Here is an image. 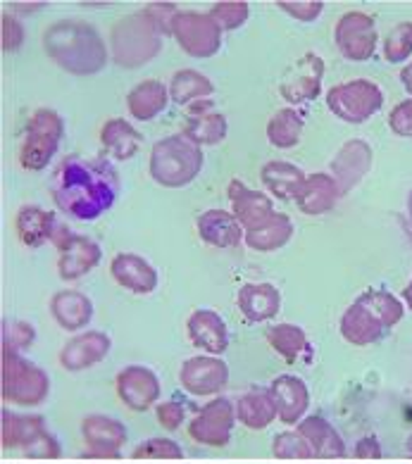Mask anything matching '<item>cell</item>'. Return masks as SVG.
I'll return each mask as SVG.
<instances>
[{
	"instance_id": "d4e9b609",
	"label": "cell",
	"mask_w": 412,
	"mask_h": 464,
	"mask_svg": "<svg viewBox=\"0 0 412 464\" xmlns=\"http://www.w3.org/2000/svg\"><path fill=\"white\" fill-rule=\"evenodd\" d=\"M338 198H341V188H338L337 179L327 172H318L305 179L303 188L296 198V205L303 215L319 217L334 210Z\"/></svg>"
},
{
	"instance_id": "f907efd6",
	"label": "cell",
	"mask_w": 412,
	"mask_h": 464,
	"mask_svg": "<svg viewBox=\"0 0 412 464\" xmlns=\"http://www.w3.org/2000/svg\"><path fill=\"white\" fill-rule=\"evenodd\" d=\"M353 455H356L358 459H381V445L379 440L375 439V436H365V439H360L356 443V450H353Z\"/></svg>"
},
{
	"instance_id": "11a10c76",
	"label": "cell",
	"mask_w": 412,
	"mask_h": 464,
	"mask_svg": "<svg viewBox=\"0 0 412 464\" xmlns=\"http://www.w3.org/2000/svg\"><path fill=\"white\" fill-rule=\"evenodd\" d=\"M406 455L407 458H412V433L407 436V440H406Z\"/></svg>"
},
{
	"instance_id": "ac0fdd59",
	"label": "cell",
	"mask_w": 412,
	"mask_h": 464,
	"mask_svg": "<svg viewBox=\"0 0 412 464\" xmlns=\"http://www.w3.org/2000/svg\"><path fill=\"white\" fill-rule=\"evenodd\" d=\"M113 350V341L103 331H83L70 338L60 350V364L67 372H83L101 364Z\"/></svg>"
},
{
	"instance_id": "9f6ffc18",
	"label": "cell",
	"mask_w": 412,
	"mask_h": 464,
	"mask_svg": "<svg viewBox=\"0 0 412 464\" xmlns=\"http://www.w3.org/2000/svg\"><path fill=\"white\" fill-rule=\"evenodd\" d=\"M407 212H410V219H412V191H410V198H407Z\"/></svg>"
},
{
	"instance_id": "7c38bea8",
	"label": "cell",
	"mask_w": 412,
	"mask_h": 464,
	"mask_svg": "<svg viewBox=\"0 0 412 464\" xmlns=\"http://www.w3.org/2000/svg\"><path fill=\"white\" fill-rule=\"evenodd\" d=\"M236 424V407L227 398H215L191 420L189 436L208 448H224L231 440Z\"/></svg>"
},
{
	"instance_id": "6da1fadb",
	"label": "cell",
	"mask_w": 412,
	"mask_h": 464,
	"mask_svg": "<svg viewBox=\"0 0 412 464\" xmlns=\"http://www.w3.org/2000/svg\"><path fill=\"white\" fill-rule=\"evenodd\" d=\"M120 174L105 158L70 155L53 174L51 196L63 215L93 222L108 212L120 196Z\"/></svg>"
},
{
	"instance_id": "277c9868",
	"label": "cell",
	"mask_w": 412,
	"mask_h": 464,
	"mask_svg": "<svg viewBox=\"0 0 412 464\" xmlns=\"http://www.w3.org/2000/svg\"><path fill=\"white\" fill-rule=\"evenodd\" d=\"M203 150L184 134L160 139L151 150V177L165 188L189 186L203 169Z\"/></svg>"
},
{
	"instance_id": "7bdbcfd3",
	"label": "cell",
	"mask_w": 412,
	"mask_h": 464,
	"mask_svg": "<svg viewBox=\"0 0 412 464\" xmlns=\"http://www.w3.org/2000/svg\"><path fill=\"white\" fill-rule=\"evenodd\" d=\"M136 459H181L184 450L177 440L172 439H148L136 445L133 450Z\"/></svg>"
},
{
	"instance_id": "816d5d0a",
	"label": "cell",
	"mask_w": 412,
	"mask_h": 464,
	"mask_svg": "<svg viewBox=\"0 0 412 464\" xmlns=\"http://www.w3.org/2000/svg\"><path fill=\"white\" fill-rule=\"evenodd\" d=\"M400 83H403V89L412 96V63L406 64V67L400 70Z\"/></svg>"
},
{
	"instance_id": "3957f363",
	"label": "cell",
	"mask_w": 412,
	"mask_h": 464,
	"mask_svg": "<svg viewBox=\"0 0 412 464\" xmlns=\"http://www.w3.org/2000/svg\"><path fill=\"white\" fill-rule=\"evenodd\" d=\"M160 51H162V34L152 24L146 10H139L114 22L110 32V55L114 64H120L124 70H136L158 58Z\"/></svg>"
},
{
	"instance_id": "e0dca14e",
	"label": "cell",
	"mask_w": 412,
	"mask_h": 464,
	"mask_svg": "<svg viewBox=\"0 0 412 464\" xmlns=\"http://www.w3.org/2000/svg\"><path fill=\"white\" fill-rule=\"evenodd\" d=\"M372 160H375V153L368 140L350 139L338 148V153L331 160V177L337 179L341 196L353 191L362 179L368 177L372 169Z\"/></svg>"
},
{
	"instance_id": "5bb4252c",
	"label": "cell",
	"mask_w": 412,
	"mask_h": 464,
	"mask_svg": "<svg viewBox=\"0 0 412 464\" xmlns=\"http://www.w3.org/2000/svg\"><path fill=\"white\" fill-rule=\"evenodd\" d=\"M229 367L217 355H196L189 357L179 369V383L186 393L208 398L217 395L227 386Z\"/></svg>"
},
{
	"instance_id": "8fae6325",
	"label": "cell",
	"mask_w": 412,
	"mask_h": 464,
	"mask_svg": "<svg viewBox=\"0 0 412 464\" xmlns=\"http://www.w3.org/2000/svg\"><path fill=\"white\" fill-rule=\"evenodd\" d=\"M334 41L346 60L368 63L377 53V44H379L375 17L360 13V10L341 14V20L337 22V29H334Z\"/></svg>"
},
{
	"instance_id": "4fadbf2b",
	"label": "cell",
	"mask_w": 412,
	"mask_h": 464,
	"mask_svg": "<svg viewBox=\"0 0 412 464\" xmlns=\"http://www.w3.org/2000/svg\"><path fill=\"white\" fill-rule=\"evenodd\" d=\"M82 436L86 440L83 459H120L122 445L127 443V429L120 420L105 417V414H91L82 421Z\"/></svg>"
},
{
	"instance_id": "4316f807",
	"label": "cell",
	"mask_w": 412,
	"mask_h": 464,
	"mask_svg": "<svg viewBox=\"0 0 412 464\" xmlns=\"http://www.w3.org/2000/svg\"><path fill=\"white\" fill-rule=\"evenodd\" d=\"M387 326L381 324V319L375 312L368 310L360 300H356L353 305L346 307L341 317V336L346 343L350 345H372L381 341V336L387 334Z\"/></svg>"
},
{
	"instance_id": "f5cc1de1",
	"label": "cell",
	"mask_w": 412,
	"mask_h": 464,
	"mask_svg": "<svg viewBox=\"0 0 412 464\" xmlns=\"http://www.w3.org/2000/svg\"><path fill=\"white\" fill-rule=\"evenodd\" d=\"M400 293H403V303H406V305L412 310V279L407 281L406 288H403V291H400Z\"/></svg>"
},
{
	"instance_id": "4dcf8cb0",
	"label": "cell",
	"mask_w": 412,
	"mask_h": 464,
	"mask_svg": "<svg viewBox=\"0 0 412 464\" xmlns=\"http://www.w3.org/2000/svg\"><path fill=\"white\" fill-rule=\"evenodd\" d=\"M55 227V215L38 205H25L15 217V231L26 248H38V246L53 241Z\"/></svg>"
},
{
	"instance_id": "8d00e7d4",
	"label": "cell",
	"mask_w": 412,
	"mask_h": 464,
	"mask_svg": "<svg viewBox=\"0 0 412 464\" xmlns=\"http://www.w3.org/2000/svg\"><path fill=\"white\" fill-rule=\"evenodd\" d=\"M215 93V83L196 70H179L170 82V98L177 105H191V101H203Z\"/></svg>"
},
{
	"instance_id": "5b68a950",
	"label": "cell",
	"mask_w": 412,
	"mask_h": 464,
	"mask_svg": "<svg viewBox=\"0 0 412 464\" xmlns=\"http://www.w3.org/2000/svg\"><path fill=\"white\" fill-rule=\"evenodd\" d=\"M3 401L19 407H36L51 393V379L38 364L19 355V350L3 343Z\"/></svg>"
},
{
	"instance_id": "484cf974",
	"label": "cell",
	"mask_w": 412,
	"mask_h": 464,
	"mask_svg": "<svg viewBox=\"0 0 412 464\" xmlns=\"http://www.w3.org/2000/svg\"><path fill=\"white\" fill-rule=\"evenodd\" d=\"M229 124L227 117L220 112H212V102L201 101V105H193L189 110V120L181 134L191 139L196 146H217L227 139Z\"/></svg>"
},
{
	"instance_id": "ba28073f",
	"label": "cell",
	"mask_w": 412,
	"mask_h": 464,
	"mask_svg": "<svg viewBox=\"0 0 412 464\" xmlns=\"http://www.w3.org/2000/svg\"><path fill=\"white\" fill-rule=\"evenodd\" d=\"M327 108L346 124H365L384 108V91L372 79L343 82L327 93Z\"/></svg>"
},
{
	"instance_id": "cb8c5ba5",
	"label": "cell",
	"mask_w": 412,
	"mask_h": 464,
	"mask_svg": "<svg viewBox=\"0 0 412 464\" xmlns=\"http://www.w3.org/2000/svg\"><path fill=\"white\" fill-rule=\"evenodd\" d=\"M236 305L248 322L262 324L280 314L281 293L272 284H243L236 293Z\"/></svg>"
},
{
	"instance_id": "44dd1931",
	"label": "cell",
	"mask_w": 412,
	"mask_h": 464,
	"mask_svg": "<svg viewBox=\"0 0 412 464\" xmlns=\"http://www.w3.org/2000/svg\"><path fill=\"white\" fill-rule=\"evenodd\" d=\"M196 229L201 241L212 246V248H236L246 241V229L236 219L234 212L220 210V208L205 210L198 217Z\"/></svg>"
},
{
	"instance_id": "52a82bcc",
	"label": "cell",
	"mask_w": 412,
	"mask_h": 464,
	"mask_svg": "<svg viewBox=\"0 0 412 464\" xmlns=\"http://www.w3.org/2000/svg\"><path fill=\"white\" fill-rule=\"evenodd\" d=\"M64 121L55 110L41 108L29 117L26 134L19 148V165L26 172H41L55 158L57 148L63 143Z\"/></svg>"
},
{
	"instance_id": "ee69618b",
	"label": "cell",
	"mask_w": 412,
	"mask_h": 464,
	"mask_svg": "<svg viewBox=\"0 0 412 464\" xmlns=\"http://www.w3.org/2000/svg\"><path fill=\"white\" fill-rule=\"evenodd\" d=\"M0 44L5 53H17L25 45V26L15 14L5 13L0 17Z\"/></svg>"
},
{
	"instance_id": "9c48e42d",
	"label": "cell",
	"mask_w": 412,
	"mask_h": 464,
	"mask_svg": "<svg viewBox=\"0 0 412 464\" xmlns=\"http://www.w3.org/2000/svg\"><path fill=\"white\" fill-rule=\"evenodd\" d=\"M222 26L217 24L210 13L179 10L172 24V36L181 45V51L191 58H212L222 48Z\"/></svg>"
},
{
	"instance_id": "74e56055",
	"label": "cell",
	"mask_w": 412,
	"mask_h": 464,
	"mask_svg": "<svg viewBox=\"0 0 412 464\" xmlns=\"http://www.w3.org/2000/svg\"><path fill=\"white\" fill-rule=\"evenodd\" d=\"M267 343L272 345L286 362H296L300 355L310 350L305 331L296 324H274L267 329Z\"/></svg>"
},
{
	"instance_id": "f6af8a7d",
	"label": "cell",
	"mask_w": 412,
	"mask_h": 464,
	"mask_svg": "<svg viewBox=\"0 0 412 464\" xmlns=\"http://www.w3.org/2000/svg\"><path fill=\"white\" fill-rule=\"evenodd\" d=\"M277 7L299 22H315L324 13L322 0H280Z\"/></svg>"
},
{
	"instance_id": "2e32d148",
	"label": "cell",
	"mask_w": 412,
	"mask_h": 464,
	"mask_svg": "<svg viewBox=\"0 0 412 464\" xmlns=\"http://www.w3.org/2000/svg\"><path fill=\"white\" fill-rule=\"evenodd\" d=\"M117 395L120 401L133 410V412H146L151 410L160 398V379L152 369L143 367V364H129L117 374Z\"/></svg>"
},
{
	"instance_id": "ffe728a7",
	"label": "cell",
	"mask_w": 412,
	"mask_h": 464,
	"mask_svg": "<svg viewBox=\"0 0 412 464\" xmlns=\"http://www.w3.org/2000/svg\"><path fill=\"white\" fill-rule=\"evenodd\" d=\"M270 393L277 405V414L284 424H300L310 407V391L300 376L281 374L270 383Z\"/></svg>"
},
{
	"instance_id": "8992f818",
	"label": "cell",
	"mask_w": 412,
	"mask_h": 464,
	"mask_svg": "<svg viewBox=\"0 0 412 464\" xmlns=\"http://www.w3.org/2000/svg\"><path fill=\"white\" fill-rule=\"evenodd\" d=\"M0 443L5 450L19 448L26 458L34 459H57L63 448L57 439L48 431L44 417L38 414H15L7 407L0 410Z\"/></svg>"
},
{
	"instance_id": "83f0119b",
	"label": "cell",
	"mask_w": 412,
	"mask_h": 464,
	"mask_svg": "<svg viewBox=\"0 0 412 464\" xmlns=\"http://www.w3.org/2000/svg\"><path fill=\"white\" fill-rule=\"evenodd\" d=\"M299 433L310 443L315 458L341 459L348 455V448L343 443L341 433H338L329 421L324 420V417H318V414L305 417L299 424Z\"/></svg>"
},
{
	"instance_id": "e575fe53",
	"label": "cell",
	"mask_w": 412,
	"mask_h": 464,
	"mask_svg": "<svg viewBox=\"0 0 412 464\" xmlns=\"http://www.w3.org/2000/svg\"><path fill=\"white\" fill-rule=\"evenodd\" d=\"M293 236V222L291 217L284 215V212H277V215L265 222L258 229L246 231V246L250 250H258V253H272V250L284 248L286 243L291 241Z\"/></svg>"
},
{
	"instance_id": "f1b7e54d",
	"label": "cell",
	"mask_w": 412,
	"mask_h": 464,
	"mask_svg": "<svg viewBox=\"0 0 412 464\" xmlns=\"http://www.w3.org/2000/svg\"><path fill=\"white\" fill-rule=\"evenodd\" d=\"M170 86H165L158 79H146L136 83L127 96L129 115L136 121H151L162 115L170 105Z\"/></svg>"
},
{
	"instance_id": "603a6c76",
	"label": "cell",
	"mask_w": 412,
	"mask_h": 464,
	"mask_svg": "<svg viewBox=\"0 0 412 464\" xmlns=\"http://www.w3.org/2000/svg\"><path fill=\"white\" fill-rule=\"evenodd\" d=\"M191 343L196 348L205 350L208 355H222L229 348V331L224 319L215 310H196L191 312L189 322H186Z\"/></svg>"
},
{
	"instance_id": "30bf717a",
	"label": "cell",
	"mask_w": 412,
	"mask_h": 464,
	"mask_svg": "<svg viewBox=\"0 0 412 464\" xmlns=\"http://www.w3.org/2000/svg\"><path fill=\"white\" fill-rule=\"evenodd\" d=\"M53 246L57 248V274L63 281L82 279L83 274L93 272L101 265L103 250L89 236L72 234L64 224L57 222L55 234H53Z\"/></svg>"
},
{
	"instance_id": "c3c4849f",
	"label": "cell",
	"mask_w": 412,
	"mask_h": 464,
	"mask_svg": "<svg viewBox=\"0 0 412 464\" xmlns=\"http://www.w3.org/2000/svg\"><path fill=\"white\" fill-rule=\"evenodd\" d=\"M388 129H391L396 136L410 139L412 136V98L398 102V105L391 110V115H388Z\"/></svg>"
},
{
	"instance_id": "d590c367",
	"label": "cell",
	"mask_w": 412,
	"mask_h": 464,
	"mask_svg": "<svg viewBox=\"0 0 412 464\" xmlns=\"http://www.w3.org/2000/svg\"><path fill=\"white\" fill-rule=\"evenodd\" d=\"M303 117L296 110L281 108L267 121V139H270L274 148L289 150V148L299 146L300 136H303Z\"/></svg>"
},
{
	"instance_id": "7402d4cb",
	"label": "cell",
	"mask_w": 412,
	"mask_h": 464,
	"mask_svg": "<svg viewBox=\"0 0 412 464\" xmlns=\"http://www.w3.org/2000/svg\"><path fill=\"white\" fill-rule=\"evenodd\" d=\"M110 274L122 288L136 293V295H148L158 288V272L151 262L143 260L136 253L114 255L110 262Z\"/></svg>"
},
{
	"instance_id": "7a4b0ae2",
	"label": "cell",
	"mask_w": 412,
	"mask_h": 464,
	"mask_svg": "<svg viewBox=\"0 0 412 464\" xmlns=\"http://www.w3.org/2000/svg\"><path fill=\"white\" fill-rule=\"evenodd\" d=\"M44 51L60 70L91 77L108 64V45L93 24L83 20H60L44 34Z\"/></svg>"
},
{
	"instance_id": "f546056e",
	"label": "cell",
	"mask_w": 412,
	"mask_h": 464,
	"mask_svg": "<svg viewBox=\"0 0 412 464\" xmlns=\"http://www.w3.org/2000/svg\"><path fill=\"white\" fill-rule=\"evenodd\" d=\"M51 314L64 331H82L93 319V303L79 291H57L51 298Z\"/></svg>"
},
{
	"instance_id": "9a60e30c",
	"label": "cell",
	"mask_w": 412,
	"mask_h": 464,
	"mask_svg": "<svg viewBox=\"0 0 412 464\" xmlns=\"http://www.w3.org/2000/svg\"><path fill=\"white\" fill-rule=\"evenodd\" d=\"M324 79V60L315 53H305L303 58L291 64V70L286 72L284 82L280 86V93L284 101L293 105L310 102L322 93Z\"/></svg>"
},
{
	"instance_id": "681fc988",
	"label": "cell",
	"mask_w": 412,
	"mask_h": 464,
	"mask_svg": "<svg viewBox=\"0 0 412 464\" xmlns=\"http://www.w3.org/2000/svg\"><path fill=\"white\" fill-rule=\"evenodd\" d=\"M155 417H158V421L165 426L167 431H177L179 426H181V421H184L186 410L181 402L167 401V402H160V405L155 407Z\"/></svg>"
},
{
	"instance_id": "836d02e7",
	"label": "cell",
	"mask_w": 412,
	"mask_h": 464,
	"mask_svg": "<svg viewBox=\"0 0 412 464\" xmlns=\"http://www.w3.org/2000/svg\"><path fill=\"white\" fill-rule=\"evenodd\" d=\"M262 184L267 186V191L272 193L280 200H296L305 184V172L300 167L291 165V162H281V160H272L260 169Z\"/></svg>"
},
{
	"instance_id": "db71d44e",
	"label": "cell",
	"mask_w": 412,
	"mask_h": 464,
	"mask_svg": "<svg viewBox=\"0 0 412 464\" xmlns=\"http://www.w3.org/2000/svg\"><path fill=\"white\" fill-rule=\"evenodd\" d=\"M13 7L22 10V13H29V10H38V7H44V3H36V5H22V3H15Z\"/></svg>"
},
{
	"instance_id": "f35d334b",
	"label": "cell",
	"mask_w": 412,
	"mask_h": 464,
	"mask_svg": "<svg viewBox=\"0 0 412 464\" xmlns=\"http://www.w3.org/2000/svg\"><path fill=\"white\" fill-rule=\"evenodd\" d=\"M362 305L372 310L377 317L381 319V324L387 326V329H394L398 324L403 314H406V303L400 298H396L394 293L388 291H379V288H369V291L360 293L358 295Z\"/></svg>"
},
{
	"instance_id": "b9f144b4",
	"label": "cell",
	"mask_w": 412,
	"mask_h": 464,
	"mask_svg": "<svg viewBox=\"0 0 412 464\" xmlns=\"http://www.w3.org/2000/svg\"><path fill=\"white\" fill-rule=\"evenodd\" d=\"M274 458L280 459H315L310 443L299 431H284L272 440Z\"/></svg>"
},
{
	"instance_id": "7dc6e473",
	"label": "cell",
	"mask_w": 412,
	"mask_h": 464,
	"mask_svg": "<svg viewBox=\"0 0 412 464\" xmlns=\"http://www.w3.org/2000/svg\"><path fill=\"white\" fill-rule=\"evenodd\" d=\"M146 14L152 20V24L158 26V32L162 36L172 34V24H174V17L179 14V5L177 3H148Z\"/></svg>"
},
{
	"instance_id": "1f68e13d",
	"label": "cell",
	"mask_w": 412,
	"mask_h": 464,
	"mask_svg": "<svg viewBox=\"0 0 412 464\" xmlns=\"http://www.w3.org/2000/svg\"><path fill=\"white\" fill-rule=\"evenodd\" d=\"M101 143L105 148V153L117 162H127L133 155L139 153L143 136L132 121L122 120V117H113L103 124L101 129Z\"/></svg>"
},
{
	"instance_id": "ab89813d",
	"label": "cell",
	"mask_w": 412,
	"mask_h": 464,
	"mask_svg": "<svg viewBox=\"0 0 412 464\" xmlns=\"http://www.w3.org/2000/svg\"><path fill=\"white\" fill-rule=\"evenodd\" d=\"M384 60L391 64L407 63L412 55V22H400L396 24L381 45Z\"/></svg>"
},
{
	"instance_id": "bcb514c9",
	"label": "cell",
	"mask_w": 412,
	"mask_h": 464,
	"mask_svg": "<svg viewBox=\"0 0 412 464\" xmlns=\"http://www.w3.org/2000/svg\"><path fill=\"white\" fill-rule=\"evenodd\" d=\"M3 329H5V334H3V343L13 345V348L17 350L29 348V345L36 341V331H34V326L29 324V322H22V319L10 322V324L5 322Z\"/></svg>"
},
{
	"instance_id": "d6986e66",
	"label": "cell",
	"mask_w": 412,
	"mask_h": 464,
	"mask_svg": "<svg viewBox=\"0 0 412 464\" xmlns=\"http://www.w3.org/2000/svg\"><path fill=\"white\" fill-rule=\"evenodd\" d=\"M229 203H231V212L241 222L246 231L258 229L265 222H270L277 210H274L272 198H267L262 191H253L243 184L241 179H231V184L227 188Z\"/></svg>"
},
{
	"instance_id": "d6a6232c",
	"label": "cell",
	"mask_w": 412,
	"mask_h": 464,
	"mask_svg": "<svg viewBox=\"0 0 412 464\" xmlns=\"http://www.w3.org/2000/svg\"><path fill=\"white\" fill-rule=\"evenodd\" d=\"M280 414H277V405H274V398L270 393V388L262 391V388H253L239 398L236 402V420L241 421L243 426H248L250 431H262L267 426L272 424Z\"/></svg>"
},
{
	"instance_id": "60d3db41",
	"label": "cell",
	"mask_w": 412,
	"mask_h": 464,
	"mask_svg": "<svg viewBox=\"0 0 412 464\" xmlns=\"http://www.w3.org/2000/svg\"><path fill=\"white\" fill-rule=\"evenodd\" d=\"M210 17L222 26V32H234L250 17V5L246 0H222L210 7Z\"/></svg>"
}]
</instances>
